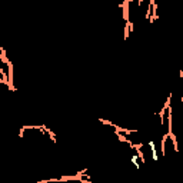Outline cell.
Listing matches in <instances>:
<instances>
[{"label": "cell", "instance_id": "3957f363", "mask_svg": "<svg viewBox=\"0 0 183 183\" xmlns=\"http://www.w3.org/2000/svg\"><path fill=\"white\" fill-rule=\"evenodd\" d=\"M119 183H122V182H119Z\"/></svg>", "mask_w": 183, "mask_h": 183}, {"label": "cell", "instance_id": "6da1fadb", "mask_svg": "<svg viewBox=\"0 0 183 183\" xmlns=\"http://www.w3.org/2000/svg\"><path fill=\"white\" fill-rule=\"evenodd\" d=\"M130 160H132V163H133L136 167H140V157L137 156V155H132Z\"/></svg>", "mask_w": 183, "mask_h": 183}, {"label": "cell", "instance_id": "7a4b0ae2", "mask_svg": "<svg viewBox=\"0 0 183 183\" xmlns=\"http://www.w3.org/2000/svg\"><path fill=\"white\" fill-rule=\"evenodd\" d=\"M148 148L150 149V152H152V153L157 152V149H156V142H155V140H149V142H148Z\"/></svg>", "mask_w": 183, "mask_h": 183}]
</instances>
